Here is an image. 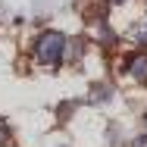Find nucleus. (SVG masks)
Here are the masks:
<instances>
[{
  "label": "nucleus",
  "instance_id": "423d86ee",
  "mask_svg": "<svg viewBox=\"0 0 147 147\" xmlns=\"http://www.w3.org/2000/svg\"><path fill=\"white\" fill-rule=\"evenodd\" d=\"M6 135H9V128H6V122H3V119H0V141H3V138H6Z\"/></svg>",
  "mask_w": 147,
  "mask_h": 147
},
{
  "label": "nucleus",
  "instance_id": "f03ea898",
  "mask_svg": "<svg viewBox=\"0 0 147 147\" xmlns=\"http://www.w3.org/2000/svg\"><path fill=\"white\" fill-rule=\"evenodd\" d=\"M125 72L135 82H147V53H131L128 63H125Z\"/></svg>",
  "mask_w": 147,
  "mask_h": 147
},
{
  "label": "nucleus",
  "instance_id": "7ed1b4c3",
  "mask_svg": "<svg viewBox=\"0 0 147 147\" xmlns=\"http://www.w3.org/2000/svg\"><path fill=\"white\" fill-rule=\"evenodd\" d=\"M131 41L135 44H147V19L138 22V25H131Z\"/></svg>",
  "mask_w": 147,
  "mask_h": 147
},
{
  "label": "nucleus",
  "instance_id": "0eeeda50",
  "mask_svg": "<svg viewBox=\"0 0 147 147\" xmlns=\"http://www.w3.org/2000/svg\"><path fill=\"white\" fill-rule=\"evenodd\" d=\"M107 3H128V0H107Z\"/></svg>",
  "mask_w": 147,
  "mask_h": 147
},
{
  "label": "nucleus",
  "instance_id": "39448f33",
  "mask_svg": "<svg viewBox=\"0 0 147 147\" xmlns=\"http://www.w3.org/2000/svg\"><path fill=\"white\" fill-rule=\"evenodd\" d=\"M131 147H147V135H138V138L131 141Z\"/></svg>",
  "mask_w": 147,
  "mask_h": 147
},
{
  "label": "nucleus",
  "instance_id": "f257e3e1",
  "mask_svg": "<svg viewBox=\"0 0 147 147\" xmlns=\"http://www.w3.org/2000/svg\"><path fill=\"white\" fill-rule=\"evenodd\" d=\"M66 57V34L59 31H41L34 41V59L41 66H57Z\"/></svg>",
  "mask_w": 147,
  "mask_h": 147
},
{
  "label": "nucleus",
  "instance_id": "6e6552de",
  "mask_svg": "<svg viewBox=\"0 0 147 147\" xmlns=\"http://www.w3.org/2000/svg\"><path fill=\"white\" fill-rule=\"evenodd\" d=\"M144 122H147V119H144Z\"/></svg>",
  "mask_w": 147,
  "mask_h": 147
},
{
  "label": "nucleus",
  "instance_id": "20e7f679",
  "mask_svg": "<svg viewBox=\"0 0 147 147\" xmlns=\"http://www.w3.org/2000/svg\"><path fill=\"white\" fill-rule=\"evenodd\" d=\"M107 97H110V88H107V85L91 91V100H94V103H100V100H107Z\"/></svg>",
  "mask_w": 147,
  "mask_h": 147
}]
</instances>
